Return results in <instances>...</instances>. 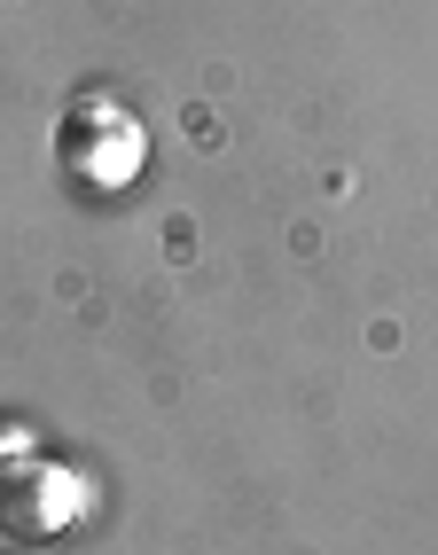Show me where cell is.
Wrapping results in <instances>:
<instances>
[]
</instances>
